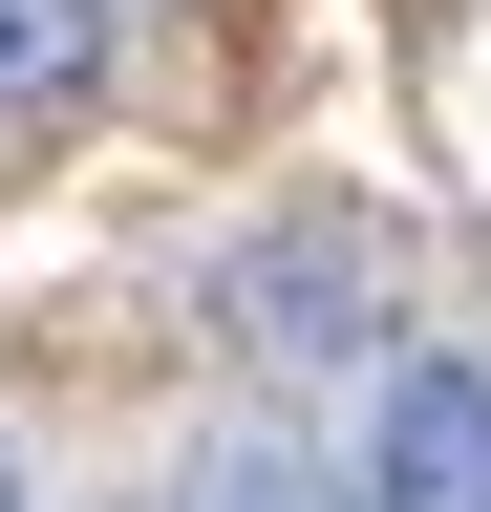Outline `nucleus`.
Wrapping results in <instances>:
<instances>
[{"label": "nucleus", "instance_id": "nucleus-4", "mask_svg": "<svg viewBox=\"0 0 491 512\" xmlns=\"http://www.w3.org/2000/svg\"><path fill=\"white\" fill-rule=\"evenodd\" d=\"M0 512H22V448H0Z\"/></svg>", "mask_w": 491, "mask_h": 512}, {"label": "nucleus", "instance_id": "nucleus-1", "mask_svg": "<svg viewBox=\"0 0 491 512\" xmlns=\"http://www.w3.org/2000/svg\"><path fill=\"white\" fill-rule=\"evenodd\" d=\"M214 342L235 363H363L385 342V235L363 214H257V235H214Z\"/></svg>", "mask_w": 491, "mask_h": 512}, {"label": "nucleus", "instance_id": "nucleus-2", "mask_svg": "<svg viewBox=\"0 0 491 512\" xmlns=\"http://www.w3.org/2000/svg\"><path fill=\"white\" fill-rule=\"evenodd\" d=\"M363 512H491V363H385V427H363Z\"/></svg>", "mask_w": 491, "mask_h": 512}, {"label": "nucleus", "instance_id": "nucleus-3", "mask_svg": "<svg viewBox=\"0 0 491 512\" xmlns=\"http://www.w3.org/2000/svg\"><path fill=\"white\" fill-rule=\"evenodd\" d=\"M193 512H342V491H321V470H299V448H235V470H214Z\"/></svg>", "mask_w": 491, "mask_h": 512}]
</instances>
